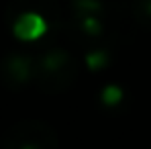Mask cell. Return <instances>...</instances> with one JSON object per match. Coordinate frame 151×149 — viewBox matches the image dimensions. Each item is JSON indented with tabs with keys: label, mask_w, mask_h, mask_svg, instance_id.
<instances>
[{
	"label": "cell",
	"mask_w": 151,
	"mask_h": 149,
	"mask_svg": "<svg viewBox=\"0 0 151 149\" xmlns=\"http://www.w3.org/2000/svg\"><path fill=\"white\" fill-rule=\"evenodd\" d=\"M4 149H57V137L45 123L23 121L4 135Z\"/></svg>",
	"instance_id": "cell-1"
},
{
	"label": "cell",
	"mask_w": 151,
	"mask_h": 149,
	"mask_svg": "<svg viewBox=\"0 0 151 149\" xmlns=\"http://www.w3.org/2000/svg\"><path fill=\"white\" fill-rule=\"evenodd\" d=\"M135 17L139 23L151 27V0H135Z\"/></svg>",
	"instance_id": "cell-5"
},
{
	"label": "cell",
	"mask_w": 151,
	"mask_h": 149,
	"mask_svg": "<svg viewBox=\"0 0 151 149\" xmlns=\"http://www.w3.org/2000/svg\"><path fill=\"white\" fill-rule=\"evenodd\" d=\"M74 66L63 51H47L39 63V78L47 90L65 88L72 82Z\"/></svg>",
	"instance_id": "cell-2"
},
{
	"label": "cell",
	"mask_w": 151,
	"mask_h": 149,
	"mask_svg": "<svg viewBox=\"0 0 151 149\" xmlns=\"http://www.w3.org/2000/svg\"><path fill=\"white\" fill-rule=\"evenodd\" d=\"M45 31V23L41 19V14H35V12H25L17 19L14 23V33L21 37V39H35L39 37L41 33Z\"/></svg>",
	"instance_id": "cell-4"
},
{
	"label": "cell",
	"mask_w": 151,
	"mask_h": 149,
	"mask_svg": "<svg viewBox=\"0 0 151 149\" xmlns=\"http://www.w3.org/2000/svg\"><path fill=\"white\" fill-rule=\"evenodd\" d=\"M29 74H31V61L23 55H12L2 66V76L12 84H23Z\"/></svg>",
	"instance_id": "cell-3"
}]
</instances>
